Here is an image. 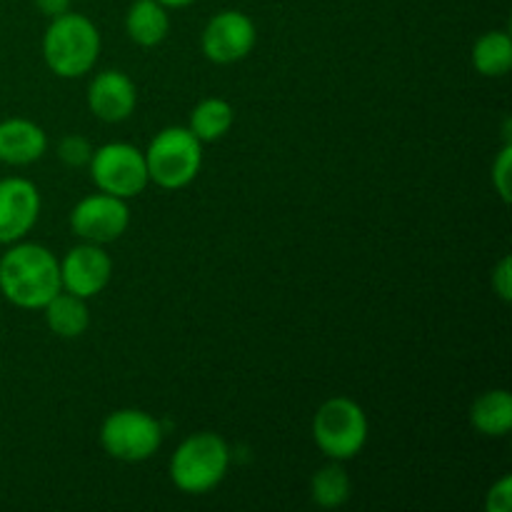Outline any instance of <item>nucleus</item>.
<instances>
[{
    "label": "nucleus",
    "instance_id": "1",
    "mask_svg": "<svg viewBox=\"0 0 512 512\" xmlns=\"http://www.w3.org/2000/svg\"><path fill=\"white\" fill-rule=\"evenodd\" d=\"M60 260L45 245L13 243L0 258V293L23 310H43L60 293Z\"/></svg>",
    "mask_w": 512,
    "mask_h": 512
},
{
    "label": "nucleus",
    "instance_id": "2",
    "mask_svg": "<svg viewBox=\"0 0 512 512\" xmlns=\"http://www.w3.org/2000/svg\"><path fill=\"white\" fill-rule=\"evenodd\" d=\"M100 55V33L83 13L50 18L43 35V60L58 78H83L95 68Z\"/></svg>",
    "mask_w": 512,
    "mask_h": 512
},
{
    "label": "nucleus",
    "instance_id": "3",
    "mask_svg": "<svg viewBox=\"0 0 512 512\" xmlns=\"http://www.w3.org/2000/svg\"><path fill=\"white\" fill-rule=\"evenodd\" d=\"M228 468V443L218 433H195L170 458V480L180 493L203 495L223 483Z\"/></svg>",
    "mask_w": 512,
    "mask_h": 512
},
{
    "label": "nucleus",
    "instance_id": "4",
    "mask_svg": "<svg viewBox=\"0 0 512 512\" xmlns=\"http://www.w3.org/2000/svg\"><path fill=\"white\" fill-rule=\"evenodd\" d=\"M148 178L163 190H180L193 183L203 165V143L190 128H163L145 150Z\"/></svg>",
    "mask_w": 512,
    "mask_h": 512
},
{
    "label": "nucleus",
    "instance_id": "5",
    "mask_svg": "<svg viewBox=\"0 0 512 512\" xmlns=\"http://www.w3.org/2000/svg\"><path fill=\"white\" fill-rule=\"evenodd\" d=\"M313 440L330 460H353L368 443V418L355 400H325L313 418Z\"/></svg>",
    "mask_w": 512,
    "mask_h": 512
},
{
    "label": "nucleus",
    "instance_id": "6",
    "mask_svg": "<svg viewBox=\"0 0 512 512\" xmlns=\"http://www.w3.org/2000/svg\"><path fill=\"white\" fill-rule=\"evenodd\" d=\"M163 443V428L153 415L138 408L110 413L100 425V445L120 463H143L153 458Z\"/></svg>",
    "mask_w": 512,
    "mask_h": 512
},
{
    "label": "nucleus",
    "instance_id": "7",
    "mask_svg": "<svg viewBox=\"0 0 512 512\" xmlns=\"http://www.w3.org/2000/svg\"><path fill=\"white\" fill-rule=\"evenodd\" d=\"M90 178L100 193L115 198H135L148 188V165L143 150L130 143H105L93 150L88 163Z\"/></svg>",
    "mask_w": 512,
    "mask_h": 512
},
{
    "label": "nucleus",
    "instance_id": "8",
    "mask_svg": "<svg viewBox=\"0 0 512 512\" xmlns=\"http://www.w3.org/2000/svg\"><path fill=\"white\" fill-rule=\"evenodd\" d=\"M130 210L123 198L108 193H95L80 200L70 213V228L85 243H115L128 230Z\"/></svg>",
    "mask_w": 512,
    "mask_h": 512
},
{
    "label": "nucleus",
    "instance_id": "9",
    "mask_svg": "<svg viewBox=\"0 0 512 512\" xmlns=\"http://www.w3.org/2000/svg\"><path fill=\"white\" fill-rule=\"evenodd\" d=\"M255 23L240 10H220L208 20L200 38V48L208 60L218 65L238 63L248 58L250 50L255 48Z\"/></svg>",
    "mask_w": 512,
    "mask_h": 512
},
{
    "label": "nucleus",
    "instance_id": "10",
    "mask_svg": "<svg viewBox=\"0 0 512 512\" xmlns=\"http://www.w3.org/2000/svg\"><path fill=\"white\" fill-rule=\"evenodd\" d=\"M113 278V258L103 250V245L80 243L65 253L60 260V288L78 298H95L108 288Z\"/></svg>",
    "mask_w": 512,
    "mask_h": 512
},
{
    "label": "nucleus",
    "instance_id": "11",
    "mask_svg": "<svg viewBox=\"0 0 512 512\" xmlns=\"http://www.w3.org/2000/svg\"><path fill=\"white\" fill-rule=\"evenodd\" d=\"M40 215V193L28 178L0 180V245H13L33 230Z\"/></svg>",
    "mask_w": 512,
    "mask_h": 512
},
{
    "label": "nucleus",
    "instance_id": "12",
    "mask_svg": "<svg viewBox=\"0 0 512 512\" xmlns=\"http://www.w3.org/2000/svg\"><path fill=\"white\" fill-rule=\"evenodd\" d=\"M138 105L135 83L123 70H103L88 85V108L103 123H123Z\"/></svg>",
    "mask_w": 512,
    "mask_h": 512
},
{
    "label": "nucleus",
    "instance_id": "13",
    "mask_svg": "<svg viewBox=\"0 0 512 512\" xmlns=\"http://www.w3.org/2000/svg\"><path fill=\"white\" fill-rule=\"evenodd\" d=\"M48 150V135L28 118H8L0 123V163L30 165Z\"/></svg>",
    "mask_w": 512,
    "mask_h": 512
},
{
    "label": "nucleus",
    "instance_id": "14",
    "mask_svg": "<svg viewBox=\"0 0 512 512\" xmlns=\"http://www.w3.org/2000/svg\"><path fill=\"white\" fill-rule=\"evenodd\" d=\"M125 33L140 48H155L170 33V13L158 0H135L125 13Z\"/></svg>",
    "mask_w": 512,
    "mask_h": 512
},
{
    "label": "nucleus",
    "instance_id": "15",
    "mask_svg": "<svg viewBox=\"0 0 512 512\" xmlns=\"http://www.w3.org/2000/svg\"><path fill=\"white\" fill-rule=\"evenodd\" d=\"M45 323L53 330L58 338L73 340L80 338L85 330L90 328V310L85 298H78L73 293H65L60 290L58 295L48 300V305L43 308Z\"/></svg>",
    "mask_w": 512,
    "mask_h": 512
},
{
    "label": "nucleus",
    "instance_id": "16",
    "mask_svg": "<svg viewBox=\"0 0 512 512\" xmlns=\"http://www.w3.org/2000/svg\"><path fill=\"white\" fill-rule=\"evenodd\" d=\"M470 423L480 435L505 438L512 428V395L508 390H488L470 405Z\"/></svg>",
    "mask_w": 512,
    "mask_h": 512
},
{
    "label": "nucleus",
    "instance_id": "17",
    "mask_svg": "<svg viewBox=\"0 0 512 512\" xmlns=\"http://www.w3.org/2000/svg\"><path fill=\"white\" fill-rule=\"evenodd\" d=\"M235 123V110L228 100L223 98H205L190 113V133L200 143H213L220 140Z\"/></svg>",
    "mask_w": 512,
    "mask_h": 512
},
{
    "label": "nucleus",
    "instance_id": "18",
    "mask_svg": "<svg viewBox=\"0 0 512 512\" xmlns=\"http://www.w3.org/2000/svg\"><path fill=\"white\" fill-rule=\"evenodd\" d=\"M473 65L485 78H503L512 68V40L505 30L480 35L473 48Z\"/></svg>",
    "mask_w": 512,
    "mask_h": 512
},
{
    "label": "nucleus",
    "instance_id": "19",
    "mask_svg": "<svg viewBox=\"0 0 512 512\" xmlns=\"http://www.w3.org/2000/svg\"><path fill=\"white\" fill-rule=\"evenodd\" d=\"M353 493V483H350V475L345 473V468H340L338 463L325 465L310 480V495H313L315 503L325 510L343 508L350 500Z\"/></svg>",
    "mask_w": 512,
    "mask_h": 512
},
{
    "label": "nucleus",
    "instance_id": "20",
    "mask_svg": "<svg viewBox=\"0 0 512 512\" xmlns=\"http://www.w3.org/2000/svg\"><path fill=\"white\" fill-rule=\"evenodd\" d=\"M58 158L68 168H83L93 158V145L83 135H65L58 143Z\"/></svg>",
    "mask_w": 512,
    "mask_h": 512
},
{
    "label": "nucleus",
    "instance_id": "21",
    "mask_svg": "<svg viewBox=\"0 0 512 512\" xmlns=\"http://www.w3.org/2000/svg\"><path fill=\"white\" fill-rule=\"evenodd\" d=\"M510 168H512V143H505L498 158L493 160V185L503 203H510Z\"/></svg>",
    "mask_w": 512,
    "mask_h": 512
},
{
    "label": "nucleus",
    "instance_id": "22",
    "mask_svg": "<svg viewBox=\"0 0 512 512\" xmlns=\"http://www.w3.org/2000/svg\"><path fill=\"white\" fill-rule=\"evenodd\" d=\"M485 510L488 512H510L512 510V478L503 475L485 495Z\"/></svg>",
    "mask_w": 512,
    "mask_h": 512
},
{
    "label": "nucleus",
    "instance_id": "23",
    "mask_svg": "<svg viewBox=\"0 0 512 512\" xmlns=\"http://www.w3.org/2000/svg\"><path fill=\"white\" fill-rule=\"evenodd\" d=\"M493 288L495 293L500 295L503 303H510L512 300V260L503 258L498 263V268L493 270Z\"/></svg>",
    "mask_w": 512,
    "mask_h": 512
},
{
    "label": "nucleus",
    "instance_id": "24",
    "mask_svg": "<svg viewBox=\"0 0 512 512\" xmlns=\"http://www.w3.org/2000/svg\"><path fill=\"white\" fill-rule=\"evenodd\" d=\"M35 8L40 10L48 18H58V15L68 13L70 10V0H33Z\"/></svg>",
    "mask_w": 512,
    "mask_h": 512
},
{
    "label": "nucleus",
    "instance_id": "25",
    "mask_svg": "<svg viewBox=\"0 0 512 512\" xmlns=\"http://www.w3.org/2000/svg\"><path fill=\"white\" fill-rule=\"evenodd\" d=\"M158 3H163L165 8H185V5H193L195 0H158Z\"/></svg>",
    "mask_w": 512,
    "mask_h": 512
}]
</instances>
